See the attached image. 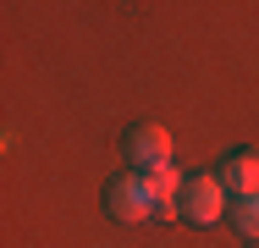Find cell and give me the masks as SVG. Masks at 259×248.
<instances>
[{"mask_svg":"<svg viewBox=\"0 0 259 248\" xmlns=\"http://www.w3.org/2000/svg\"><path fill=\"white\" fill-rule=\"evenodd\" d=\"M105 210H110L116 221H127V226L149 221V215H155V198H149L144 171H121V177H110V188H105Z\"/></svg>","mask_w":259,"mask_h":248,"instance_id":"6da1fadb","label":"cell"},{"mask_svg":"<svg viewBox=\"0 0 259 248\" xmlns=\"http://www.w3.org/2000/svg\"><path fill=\"white\" fill-rule=\"evenodd\" d=\"M226 210H232V198H226V182H221L215 171L188 177V188H182V215H188L193 226H215Z\"/></svg>","mask_w":259,"mask_h":248,"instance_id":"7a4b0ae2","label":"cell"},{"mask_svg":"<svg viewBox=\"0 0 259 248\" xmlns=\"http://www.w3.org/2000/svg\"><path fill=\"white\" fill-rule=\"evenodd\" d=\"M121 149H127V160L138 166V171H155V166H171V133L160 127V121H138L127 138H121Z\"/></svg>","mask_w":259,"mask_h":248,"instance_id":"3957f363","label":"cell"},{"mask_svg":"<svg viewBox=\"0 0 259 248\" xmlns=\"http://www.w3.org/2000/svg\"><path fill=\"white\" fill-rule=\"evenodd\" d=\"M221 182H226V193H259V149H237V154H226L221 160V171H215Z\"/></svg>","mask_w":259,"mask_h":248,"instance_id":"277c9868","label":"cell"},{"mask_svg":"<svg viewBox=\"0 0 259 248\" xmlns=\"http://www.w3.org/2000/svg\"><path fill=\"white\" fill-rule=\"evenodd\" d=\"M232 226L243 232V243H259V193H243V198H232Z\"/></svg>","mask_w":259,"mask_h":248,"instance_id":"5b68a950","label":"cell"},{"mask_svg":"<svg viewBox=\"0 0 259 248\" xmlns=\"http://www.w3.org/2000/svg\"><path fill=\"white\" fill-rule=\"evenodd\" d=\"M243 248H259V243H243Z\"/></svg>","mask_w":259,"mask_h":248,"instance_id":"8992f818","label":"cell"}]
</instances>
